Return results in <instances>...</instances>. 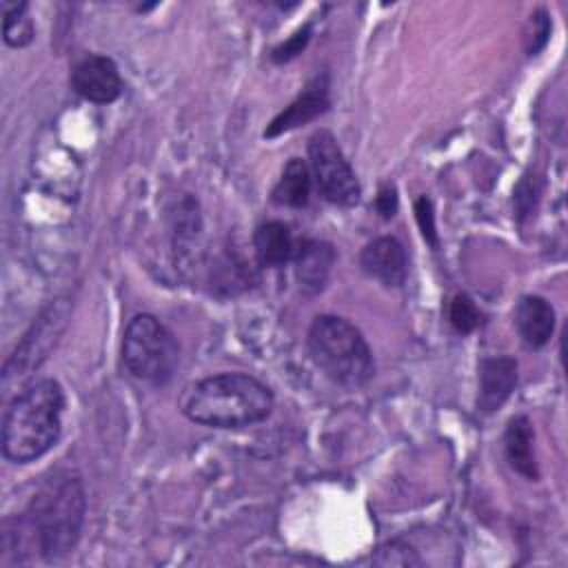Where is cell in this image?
Listing matches in <instances>:
<instances>
[{
    "label": "cell",
    "instance_id": "obj_1",
    "mask_svg": "<svg viewBox=\"0 0 568 568\" xmlns=\"http://www.w3.org/2000/svg\"><path fill=\"white\" fill-rule=\"evenodd\" d=\"M84 508V488L78 477L51 481L18 519L16 541L38 550L44 561H58L78 544Z\"/></svg>",
    "mask_w": 568,
    "mask_h": 568
},
{
    "label": "cell",
    "instance_id": "obj_2",
    "mask_svg": "<svg viewBox=\"0 0 568 568\" xmlns=\"http://www.w3.org/2000/svg\"><path fill=\"white\" fill-rule=\"evenodd\" d=\"M180 406L195 424L240 428L266 419L273 408V395L253 375L222 373L186 386Z\"/></svg>",
    "mask_w": 568,
    "mask_h": 568
},
{
    "label": "cell",
    "instance_id": "obj_3",
    "mask_svg": "<svg viewBox=\"0 0 568 568\" xmlns=\"http://www.w3.org/2000/svg\"><path fill=\"white\" fill-rule=\"evenodd\" d=\"M64 390L55 379H38L22 388L2 419V453L16 464L42 457L60 437Z\"/></svg>",
    "mask_w": 568,
    "mask_h": 568
},
{
    "label": "cell",
    "instance_id": "obj_4",
    "mask_svg": "<svg viewBox=\"0 0 568 568\" xmlns=\"http://www.w3.org/2000/svg\"><path fill=\"white\" fill-rule=\"evenodd\" d=\"M308 353L326 377L342 386H362L375 373L364 335L344 317L320 315L308 328Z\"/></svg>",
    "mask_w": 568,
    "mask_h": 568
},
{
    "label": "cell",
    "instance_id": "obj_5",
    "mask_svg": "<svg viewBox=\"0 0 568 568\" xmlns=\"http://www.w3.org/2000/svg\"><path fill=\"white\" fill-rule=\"evenodd\" d=\"M122 357L133 377L149 384H164L178 366L180 346L158 317L140 313L124 331Z\"/></svg>",
    "mask_w": 568,
    "mask_h": 568
},
{
    "label": "cell",
    "instance_id": "obj_6",
    "mask_svg": "<svg viewBox=\"0 0 568 568\" xmlns=\"http://www.w3.org/2000/svg\"><path fill=\"white\" fill-rule=\"evenodd\" d=\"M69 317V304L64 300H55L49 304L40 317L33 322V326L24 333L22 342L13 351V355L7 359L2 368V386L9 388L13 382L29 375L33 368H38L49 351L55 346L58 337L62 335Z\"/></svg>",
    "mask_w": 568,
    "mask_h": 568
},
{
    "label": "cell",
    "instance_id": "obj_7",
    "mask_svg": "<svg viewBox=\"0 0 568 568\" xmlns=\"http://www.w3.org/2000/svg\"><path fill=\"white\" fill-rule=\"evenodd\" d=\"M311 175L320 193L335 204L351 206L359 200V182L342 149L328 131H317L308 142Z\"/></svg>",
    "mask_w": 568,
    "mask_h": 568
},
{
    "label": "cell",
    "instance_id": "obj_8",
    "mask_svg": "<svg viewBox=\"0 0 568 568\" xmlns=\"http://www.w3.org/2000/svg\"><path fill=\"white\" fill-rule=\"evenodd\" d=\"M71 84L78 95L95 104H109L122 91L120 71L106 55H87L80 60L71 73Z\"/></svg>",
    "mask_w": 568,
    "mask_h": 568
},
{
    "label": "cell",
    "instance_id": "obj_9",
    "mask_svg": "<svg viewBox=\"0 0 568 568\" xmlns=\"http://www.w3.org/2000/svg\"><path fill=\"white\" fill-rule=\"evenodd\" d=\"M362 268L386 286H399L408 273V260L404 246L395 237H375L359 255Z\"/></svg>",
    "mask_w": 568,
    "mask_h": 568
},
{
    "label": "cell",
    "instance_id": "obj_10",
    "mask_svg": "<svg viewBox=\"0 0 568 568\" xmlns=\"http://www.w3.org/2000/svg\"><path fill=\"white\" fill-rule=\"evenodd\" d=\"M326 106H328V82H326V75H322V78H315L277 118H273V122L266 126L264 135L275 138L284 131L306 124L313 118H317L320 113H324Z\"/></svg>",
    "mask_w": 568,
    "mask_h": 568
},
{
    "label": "cell",
    "instance_id": "obj_11",
    "mask_svg": "<svg viewBox=\"0 0 568 568\" xmlns=\"http://www.w3.org/2000/svg\"><path fill=\"white\" fill-rule=\"evenodd\" d=\"M517 362L513 357H488L479 364V395L481 410H497L515 390Z\"/></svg>",
    "mask_w": 568,
    "mask_h": 568
},
{
    "label": "cell",
    "instance_id": "obj_12",
    "mask_svg": "<svg viewBox=\"0 0 568 568\" xmlns=\"http://www.w3.org/2000/svg\"><path fill=\"white\" fill-rule=\"evenodd\" d=\"M293 260H295V275H297L300 288L306 295H315L328 282V275L335 262V251L326 242L306 240V242H300V248Z\"/></svg>",
    "mask_w": 568,
    "mask_h": 568
},
{
    "label": "cell",
    "instance_id": "obj_13",
    "mask_svg": "<svg viewBox=\"0 0 568 568\" xmlns=\"http://www.w3.org/2000/svg\"><path fill=\"white\" fill-rule=\"evenodd\" d=\"M515 324H517L521 339L528 346L539 348L550 339V335L555 331V311H552L550 302H546L544 297L526 295L517 304Z\"/></svg>",
    "mask_w": 568,
    "mask_h": 568
},
{
    "label": "cell",
    "instance_id": "obj_14",
    "mask_svg": "<svg viewBox=\"0 0 568 568\" xmlns=\"http://www.w3.org/2000/svg\"><path fill=\"white\" fill-rule=\"evenodd\" d=\"M253 246H255V257L262 266H280L293 260L300 248L291 229L275 220L264 222L255 229Z\"/></svg>",
    "mask_w": 568,
    "mask_h": 568
},
{
    "label": "cell",
    "instance_id": "obj_15",
    "mask_svg": "<svg viewBox=\"0 0 568 568\" xmlns=\"http://www.w3.org/2000/svg\"><path fill=\"white\" fill-rule=\"evenodd\" d=\"M506 455L510 466L528 477V479H537V466H535V455H532V430H530V422L526 417H515L508 422L506 428Z\"/></svg>",
    "mask_w": 568,
    "mask_h": 568
},
{
    "label": "cell",
    "instance_id": "obj_16",
    "mask_svg": "<svg viewBox=\"0 0 568 568\" xmlns=\"http://www.w3.org/2000/svg\"><path fill=\"white\" fill-rule=\"evenodd\" d=\"M311 169L304 160L291 158L273 189V202L284 206H304L311 195Z\"/></svg>",
    "mask_w": 568,
    "mask_h": 568
},
{
    "label": "cell",
    "instance_id": "obj_17",
    "mask_svg": "<svg viewBox=\"0 0 568 568\" xmlns=\"http://www.w3.org/2000/svg\"><path fill=\"white\" fill-rule=\"evenodd\" d=\"M2 36L9 47H24L33 38V27L27 16L24 2L4 4V20H2Z\"/></svg>",
    "mask_w": 568,
    "mask_h": 568
},
{
    "label": "cell",
    "instance_id": "obj_18",
    "mask_svg": "<svg viewBox=\"0 0 568 568\" xmlns=\"http://www.w3.org/2000/svg\"><path fill=\"white\" fill-rule=\"evenodd\" d=\"M450 324L459 333H470L479 324V311L468 295H457L450 304Z\"/></svg>",
    "mask_w": 568,
    "mask_h": 568
},
{
    "label": "cell",
    "instance_id": "obj_19",
    "mask_svg": "<svg viewBox=\"0 0 568 568\" xmlns=\"http://www.w3.org/2000/svg\"><path fill=\"white\" fill-rule=\"evenodd\" d=\"M375 564H382V566H417L419 559H417L415 550H410L402 541H390V544H386L377 550Z\"/></svg>",
    "mask_w": 568,
    "mask_h": 568
},
{
    "label": "cell",
    "instance_id": "obj_20",
    "mask_svg": "<svg viewBox=\"0 0 568 568\" xmlns=\"http://www.w3.org/2000/svg\"><path fill=\"white\" fill-rule=\"evenodd\" d=\"M415 213H417V222L419 229L424 233V237L435 246L437 244V235H435V213H433V204L428 197H419L415 204Z\"/></svg>",
    "mask_w": 568,
    "mask_h": 568
},
{
    "label": "cell",
    "instance_id": "obj_21",
    "mask_svg": "<svg viewBox=\"0 0 568 568\" xmlns=\"http://www.w3.org/2000/svg\"><path fill=\"white\" fill-rule=\"evenodd\" d=\"M306 42H308V27H306L304 31L295 33L286 44L277 47V49L273 51V60H275V62H286V60L295 58V55L304 49V44H306Z\"/></svg>",
    "mask_w": 568,
    "mask_h": 568
},
{
    "label": "cell",
    "instance_id": "obj_22",
    "mask_svg": "<svg viewBox=\"0 0 568 568\" xmlns=\"http://www.w3.org/2000/svg\"><path fill=\"white\" fill-rule=\"evenodd\" d=\"M532 20H530V24H532V44L528 47V51L530 53H537L544 44H546V36H548V31H550V27H548V20H546V13L544 11H537L535 16H530Z\"/></svg>",
    "mask_w": 568,
    "mask_h": 568
},
{
    "label": "cell",
    "instance_id": "obj_23",
    "mask_svg": "<svg viewBox=\"0 0 568 568\" xmlns=\"http://www.w3.org/2000/svg\"><path fill=\"white\" fill-rule=\"evenodd\" d=\"M377 206H379V211H382L384 217L393 215V211H395V191H393L390 186H386V189L379 193Z\"/></svg>",
    "mask_w": 568,
    "mask_h": 568
}]
</instances>
